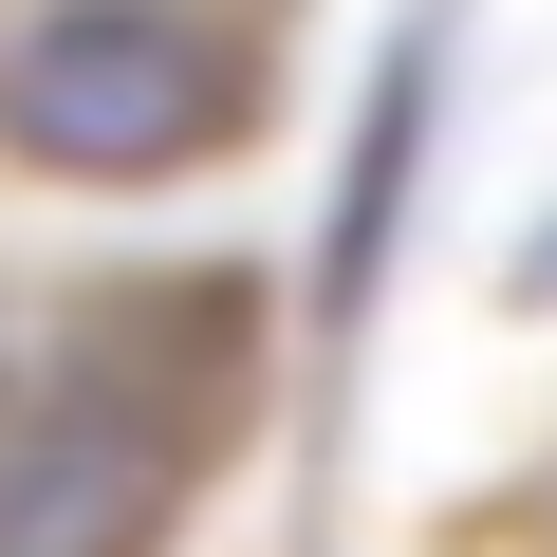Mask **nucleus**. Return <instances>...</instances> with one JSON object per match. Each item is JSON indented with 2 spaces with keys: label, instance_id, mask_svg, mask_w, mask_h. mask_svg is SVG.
Here are the masks:
<instances>
[{
  "label": "nucleus",
  "instance_id": "obj_2",
  "mask_svg": "<svg viewBox=\"0 0 557 557\" xmlns=\"http://www.w3.org/2000/svg\"><path fill=\"white\" fill-rule=\"evenodd\" d=\"M131 520H149V465H112L94 409H57L0 465V557H131Z\"/></svg>",
  "mask_w": 557,
  "mask_h": 557
},
{
  "label": "nucleus",
  "instance_id": "obj_1",
  "mask_svg": "<svg viewBox=\"0 0 557 557\" xmlns=\"http://www.w3.org/2000/svg\"><path fill=\"white\" fill-rule=\"evenodd\" d=\"M223 112H242V75H223V38L186 0H57V20L0 38V131L38 168H112L131 186V168L223 149Z\"/></svg>",
  "mask_w": 557,
  "mask_h": 557
}]
</instances>
